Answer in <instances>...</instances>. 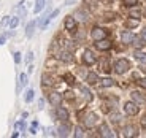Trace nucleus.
Listing matches in <instances>:
<instances>
[{
  "instance_id": "1",
  "label": "nucleus",
  "mask_w": 146,
  "mask_h": 138,
  "mask_svg": "<svg viewBox=\"0 0 146 138\" xmlns=\"http://www.w3.org/2000/svg\"><path fill=\"white\" fill-rule=\"evenodd\" d=\"M129 68H130V62H129L127 59H119V60L114 64V70H116L117 75H124Z\"/></svg>"
},
{
  "instance_id": "2",
  "label": "nucleus",
  "mask_w": 146,
  "mask_h": 138,
  "mask_svg": "<svg viewBox=\"0 0 146 138\" xmlns=\"http://www.w3.org/2000/svg\"><path fill=\"white\" fill-rule=\"evenodd\" d=\"M124 111H125V114H129V116H135L137 113H138V106H137V103H133V102H127L124 105Z\"/></svg>"
},
{
  "instance_id": "3",
  "label": "nucleus",
  "mask_w": 146,
  "mask_h": 138,
  "mask_svg": "<svg viewBox=\"0 0 146 138\" xmlns=\"http://www.w3.org/2000/svg\"><path fill=\"white\" fill-rule=\"evenodd\" d=\"M92 38H94L95 41L97 40H102V38H105L106 36V30H103V29H100V27H95V29H92Z\"/></svg>"
},
{
  "instance_id": "4",
  "label": "nucleus",
  "mask_w": 146,
  "mask_h": 138,
  "mask_svg": "<svg viewBox=\"0 0 146 138\" xmlns=\"http://www.w3.org/2000/svg\"><path fill=\"white\" fill-rule=\"evenodd\" d=\"M95 46H97V49H100V51H106V49H110V48H111V41L102 38V40H97Z\"/></svg>"
},
{
  "instance_id": "5",
  "label": "nucleus",
  "mask_w": 146,
  "mask_h": 138,
  "mask_svg": "<svg viewBox=\"0 0 146 138\" xmlns=\"http://www.w3.org/2000/svg\"><path fill=\"white\" fill-rule=\"evenodd\" d=\"M83 62L86 65H94L95 64V56L92 54L91 51H84V56H83Z\"/></svg>"
},
{
  "instance_id": "6",
  "label": "nucleus",
  "mask_w": 146,
  "mask_h": 138,
  "mask_svg": "<svg viewBox=\"0 0 146 138\" xmlns=\"http://www.w3.org/2000/svg\"><path fill=\"white\" fill-rule=\"evenodd\" d=\"M49 102L54 106H59L60 102H62V95L59 94V92H51V94H49Z\"/></svg>"
},
{
  "instance_id": "7",
  "label": "nucleus",
  "mask_w": 146,
  "mask_h": 138,
  "mask_svg": "<svg viewBox=\"0 0 146 138\" xmlns=\"http://www.w3.org/2000/svg\"><path fill=\"white\" fill-rule=\"evenodd\" d=\"M133 33L132 32H129V30H125V32H122L121 33V40H122V43H125V44H130L132 41H133Z\"/></svg>"
},
{
  "instance_id": "8",
  "label": "nucleus",
  "mask_w": 146,
  "mask_h": 138,
  "mask_svg": "<svg viewBox=\"0 0 146 138\" xmlns=\"http://www.w3.org/2000/svg\"><path fill=\"white\" fill-rule=\"evenodd\" d=\"M56 116L60 121H67L68 119V111H67L65 108H62V106H59V108L56 109Z\"/></svg>"
},
{
  "instance_id": "9",
  "label": "nucleus",
  "mask_w": 146,
  "mask_h": 138,
  "mask_svg": "<svg viewBox=\"0 0 146 138\" xmlns=\"http://www.w3.org/2000/svg\"><path fill=\"white\" fill-rule=\"evenodd\" d=\"M100 135H102V137H106V138H113L114 137V133H111V130H110V127L108 125H106V124H102V125H100Z\"/></svg>"
},
{
  "instance_id": "10",
  "label": "nucleus",
  "mask_w": 146,
  "mask_h": 138,
  "mask_svg": "<svg viewBox=\"0 0 146 138\" xmlns=\"http://www.w3.org/2000/svg\"><path fill=\"white\" fill-rule=\"evenodd\" d=\"M95 122H97V116H95L94 113L88 114V116H86V119H84V125H86V127H92Z\"/></svg>"
},
{
  "instance_id": "11",
  "label": "nucleus",
  "mask_w": 146,
  "mask_h": 138,
  "mask_svg": "<svg viewBox=\"0 0 146 138\" xmlns=\"http://www.w3.org/2000/svg\"><path fill=\"white\" fill-rule=\"evenodd\" d=\"M132 43L135 44V48H143L146 44V38L145 36H135V38H133V41H132Z\"/></svg>"
},
{
  "instance_id": "12",
  "label": "nucleus",
  "mask_w": 146,
  "mask_h": 138,
  "mask_svg": "<svg viewBox=\"0 0 146 138\" xmlns=\"http://www.w3.org/2000/svg\"><path fill=\"white\" fill-rule=\"evenodd\" d=\"M68 132H70V125L68 124H62L60 127H59V137H67L68 135Z\"/></svg>"
},
{
  "instance_id": "13",
  "label": "nucleus",
  "mask_w": 146,
  "mask_h": 138,
  "mask_svg": "<svg viewBox=\"0 0 146 138\" xmlns=\"http://www.w3.org/2000/svg\"><path fill=\"white\" fill-rule=\"evenodd\" d=\"M75 27H76V21L73 18H67L65 19V29L67 30H75Z\"/></svg>"
},
{
  "instance_id": "14",
  "label": "nucleus",
  "mask_w": 146,
  "mask_h": 138,
  "mask_svg": "<svg viewBox=\"0 0 146 138\" xmlns=\"http://www.w3.org/2000/svg\"><path fill=\"white\" fill-rule=\"evenodd\" d=\"M132 98L135 100V102H140V103H145L146 102V97L143 94H140V92H132Z\"/></svg>"
},
{
  "instance_id": "15",
  "label": "nucleus",
  "mask_w": 146,
  "mask_h": 138,
  "mask_svg": "<svg viewBox=\"0 0 146 138\" xmlns=\"http://www.w3.org/2000/svg\"><path fill=\"white\" fill-rule=\"evenodd\" d=\"M124 137H137V130H135V127H125V130H124Z\"/></svg>"
},
{
  "instance_id": "16",
  "label": "nucleus",
  "mask_w": 146,
  "mask_h": 138,
  "mask_svg": "<svg viewBox=\"0 0 146 138\" xmlns=\"http://www.w3.org/2000/svg\"><path fill=\"white\" fill-rule=\"evenodd\" d=\"M33 29H35V21H32L29 26L26 27V36H29V38H30V36L33 35Z\"/></svg>"
},
{
  "instance_id": "17",
  "label": "nucleus",
  "mask_w": 146,
  "mask_h": 138,
  "mask_svg": "<svg viewBox=\"0 0 146 138\" xmlns=\"http://www.w3.org/2000/svg\"><path fill=\"white\" fill-rule=\"evenodd\" d=\"M86 80H88L89 84H95L97 81H99V76H97V73H89Z\"/></svg>"
},
{
  "instance_id": "18",
  "label": "nucleus",
  "mask_w": 146,
  "mask_h": 138,
  "mask_svg": "<svg viewBox=\"0 0 146 138\" xmlns=\"http://www.w3.org/2000/svg\"><path fill=\"white\" fill-rule=\"evenodd\" d=\"M43 8H44V0H36L35 2V10L33 11H35V13H40Z\"/></svg>"
},
{
  "instance_id": "19",
  "label": "nucleus",
  "mask_w": 146,
  "mask_h": 138,
  "mask_svg": "<svg viewBox=\"0 0 146 138\" xmlns=\"http://www.w3.org/2000/svg\"><path fill=\"white\" fill-rule=\"evenodd\" d=\"M135 57H137V60H140L141 64H146V52L137 51V52H135Z\"/></svg>"
},
{
  "instance_id": "20",
  "label": "nucleus",
  "mask_w": 146,
  "mask_h": 138,
  "mask_svg": "<svg viewBox=\"0 0 146 138\" xmlns=\"http://www.w3.org/2000/svg\"><path fill=\"white\" fill-rule=\"evenodd\" d=\"M41 81H43L44 86H51L52 84V78L49 76V75H43V76H41Z\"/></svg>"
},
{
  "instance_id": "21",
  "label": "nucleus",
  "mask_w": 146,
  "mask_h": 138,
  "mask_svg": "<svg viewBox=\"0 0 146 138\" xmlns=\"http://www.w3.org/2000/svg\"><path fill=\"white\" fill-rule=\"evenodd\" d=\"M102 86L103 87H111V86H114V81L111 80V78H105V80H102Z\"/></svg>"
},
{
  "instance_id": "22",
  "label": "nucleus",
  "mask_w": 146,
  "mask_h": 138,
  "mask_svg": "<svg viewBox=\"0 0 146 138\" xmlns=\"http://www.w3.org/2000/svg\"><path fill=\"white\" fill-rule=\"evenodd\" d=\"M75 16H76L80 21H86V19H88V13H84V11H81V10H78Z\"/></svg>"
},
{
  "instance_id": "23",
  "label": "nucleus",
  "mask_w": 146,
  "mask_h": 138,
  "mask_svg": "<svg viewBox=\"0 0 146 138\" xmlns=\"http://www.w3.org/2000/svg\"><path fill=\"white\" fill-rule=\"evenodd\" d=\"M27 83H29L27 75H26V73H21V75H19V84H21V86H26Z\"/></svg>"
},
{
  "instance_id": "24",
  "label": "nucleus",
  "mask_w": 146,
  "mask_h": 138,
  "mask_svg": "<svg viewBox=\"0 0 146 138\" xmlns=\"http://www.w3.org/2000/svg\"><path fill=\"white\" fill-rule=\"evenodd\" d=\"M130 16H132V18H135V19H138L140 16H141V11L137 10V8H132V10H130Z\"/></svg>"
},
{
  "instance_id": "25",
  "label": "nucleus",
  "mask_w": 146,
  "mask_h": 138,
  "mask_svg": "<svg viewBox=\"0 0 146 138\" xmlns=\"http://www.w3.org/2000/svg\"><path fill=\"white\" fill-rule=\"evenodd\" d=\"M125 26L130 27V29H132V27H137V26H138V19H129V21L125 22Z\"/></svg>"
},
{
  "instance_id": "26",
  "label": "nucleus",
  "mask_w": 146,
  "mask_h": 138,
  "mask_svg": "<svg viewBox=\"0 0 146 138\" xmlns=\"http://www.w3.org/2000/svg\"><path fill=\"white\" fill-rule=\"evenodd\" d=\"M60 60L70 62V60H72V54H70V52H62V54H60Z\"/></svg>"
},
{
  "instance_id": "27",
  "label": "nucleus",
  "mask_w": 146,
  "mask_h": 138,
  "mask_svg": "<svg viewBox=\"0 0 146 138\" xmlns=\"http://www.w3.org/2000/svg\"><path fill=\"white\" fill-rule=\"evenodd\" d=\"M33 94H35V92H33L32 89L26 92V102H27V103H29V102H32V100H33Z\"/></svg>"
},
{
  "instance_id": "28",
  "label": "nucleus",
  "mask_w": 146,
  "mask_h": 138,
  "mask_svg": "<svg viewBox=\"0 0 146 138\" xmlns=\"http://www.w3.org/2000/svg\"><path fill=\"white\" fill-rule=\"evenodd\" d=\"M18 24H19V19L18 18H13L10 21V27H11V29H16V27H18Z\"/></svg>"
},
{
  "instance_id": "29",
  "label": "nucleus",
  "mask_w": 146,
  "mask_h": 138,
  "mask_svg": "<svg viewBox=\"0 0 146 138\" xmlns=\"http://www.w3.org/2000/svg\"><path fill=\"white\" fill-rule=\"evenodd\" d=\"M81 92H83V94H84V97L88 98V100H91V98H92V95H91V92H89V91H88V89H86V87H81Z\"/></svg>"
},
{
  "instance_id": "30",
  "label": "nucleus",
  "mask_w": 146,
  "mask_h": 138,
  "mask_svg": "<svg viewBox=\"0 0 146 138\" xmlns=\"http://www.w3.org/2000/svg\"><path fill=\"white\" fill-rule=\"evenodd\" d=\"M83 135H84V132H83V129H81V127H76V129H75V137H76V138L83 137Z\"/></svg>"
},
{
  "instance_id": "31",
  "label": "nucleus",
  "mask_w": 146,
  "mask_h": 138,
  "mask_svg": "<svg viewBox=\"0 0 146 138\" xmlns=\"http://www.w3.org/2000/svg\"><path fill=\"white\" fill-rule=\"evenodd\" d=\"M111 121H113V122H119L121 116H119V114H111Z\"/></svg>"
},
{
  "instance_id": "32",
  "label": "nucleus",
  "mask_w": 146,
  "mask_h": 138,
  "mask_svg": "<svg viewBox=\"0 0 146 138\" xmlns=\"http://www.w3.org/2000/svg\"><path fill=\"white\" fill-rule=\"evenodd\" d=\"M8 22H10V18L7 16V18H3V19H2V22H0V26H2V27H5V26L8 24Z\"/></svg>"
},
{
  "instance_id": "33",
  "label": "nucleus",
  "mask_w": 146,
  "mask_h": 138,
  "mask_svg": "<svg viewBox=\"0 0 146 138\" xmlns=\"http://www.w3.org/2000/svg\"><path fill=\"white\" fill-rule=\"evenodd\" d=\"M57 15H59V10H54V11L51 13V15H49V21H51V19H54Z\"/></svg>"
},
{
  "instance_id": "34",
  "label": "nucleus",
  "mask_w": 146,
  "mask_h": 138,
  "mask_svg": "<svg viewBox=\"0 0 146 138\" xmlns=\"http://www.w3.org/2000/svg\"><path fill=\"white\" fill-rule=\"evenodd\" d=\"M15 62H16V64L21 62V54H19V52H15Z\"/></svg>"
},
{
  "instance_id": "35",
  "label": "nucleus",
  "mask_w": 146,
  "mask_h": 138,
  "mask_svg": "<svg viewBox=\"0 0 146 138\" xmlns=\"http://www.w3.org/2000/svg\"><path fill=\"white\" fill-rule=\"evenodd\" d=\"M138 84H140L141 87H145V89H146V78H141V80L138 81Z\"/></svg>"
},
{
  "instance_id": "36",
  "label": "nucleus",
  "mask_w": 146,
  "mask_h": 138,
  "mask_svg": "<svg viewBox=\"0 0 146 138\" xmlns=\"http://www.w3.org/2000/svg\"><path fill=\"white\" fill-rule=\"evenodd\" d=\"M125 5H129V7H132V5H135L137 3V0H124Z\"/></svg>"
},
{
  "instance_id": "37",
  "label": "nucleus",
  "mask_w": 146,
  "mask_h": 138,
  "mask_svg": "<svg viewBox=\"0 0 146 138\" xmlns=\"http://www.w3.org/2000/svg\"><path fill=\"white\" fill-rule=\"evenodd\" d=\"M26 60H27V62H32V60H33V52H29V54H27Z\"/></svg>"
},
{
  "instance_id": "38",
  "label": "nucleus",
  "mask_w": 146,
  "mask_h": 138,
  "mask_svg": "<svg viewBox=\"0 0 146 138\" xmlns=\"http://www.w3.org/2000/svg\"><path fill=\"white\" fill-rule=\"evenodd\" d=\"M16 129L22 130V129H24V122H18V124H16Z\"/></svg>"
},
{
  "instance_id": "39",
  "label": "nucleus",
  "mask_w": 146,
  "mask_h": 138,
  "mask_svg": "<svg viewBox=\"0 0 146 138\" xmlns=\"http://www.w3.org/2000/svg\"><path fill=\"white\" fill-rule=\"evenodd\" d=\"M141 125H143V127H145V129H146V117H145V119H143V121H141Z\"/></svg>"
},
{
  "instance_id": "40",
  "label": "nucleus",
  "mask_w": 146,
  "mask_h": 138,
  "mask_svg": "<svg viewBox=\"0 0 146 138\" xmlns=\"http://www.w3.org/2000/svg\"><path fill=\"white\" fill-rule=\"evenodd\" d=\"M5 43V36H2V38H0V44H3Z\"/></svg>"
},
{
  "instance_id": "41",
  "label": "nucleus",
  "mask_w": 146,
  "mask_h": 138,
  "mask_svg": "<svg viewBox=\"0 0 146 138\" xmlns=\"http://www.w3.org/2000/svg\"><path fill=\"white\" fill-rule=\"evenodd\" d=\"M143 36L146 38V27H145V30H143Z\"/></svg>"
}]
</instances>
